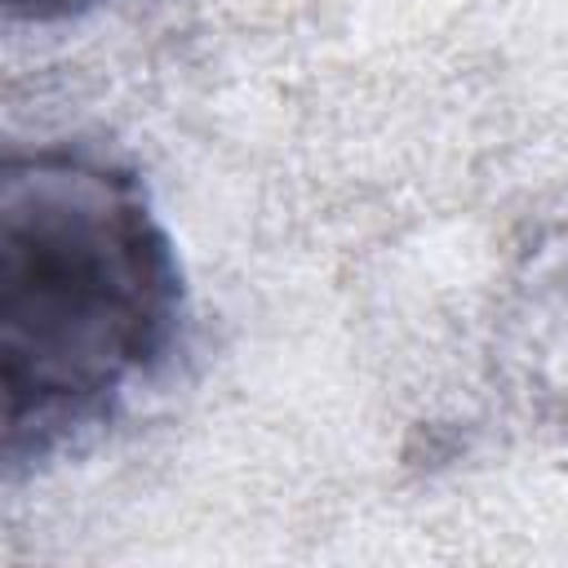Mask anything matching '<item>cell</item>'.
Instances as JSON below:
<instances>
[{"instance_id": "cell-1", "label": "cell", "mask_w": 568, "mask_h": 568, "mask_svg": "<svg viewBox=\"0 0 568 568\" xmlns=\"http://www.w3.org/2000/svg\"><path fill=\"white\" fill-rule=\"evenodd\" d=\"M186 288L146 182L93 146H9L0 164L4 475L102 430L182 342Z\"/></svg>"}, {"instance_id": "cell-2", "label": "cell", "mask_w": 568, "mask_h": 568, "mask_svg": "<svg viewBox=\"0 0 568 568\" xmlns=\"http://www.w3.org/2000/svg\"><path fill=\"white\" fill-rule=\"evenodd\" d=\"M102 0H4V13L13 22H62L75 13H89Z\"/></svg>"}]
</instances>
